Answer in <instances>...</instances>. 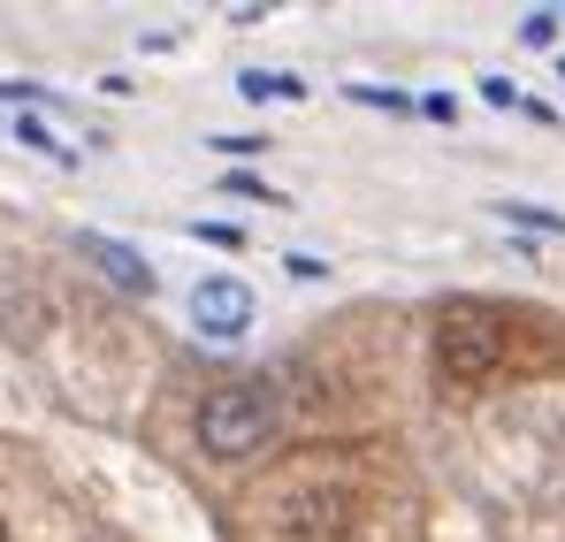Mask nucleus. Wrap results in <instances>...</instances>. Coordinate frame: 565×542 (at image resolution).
Returning a JSON list of instances; mask_svg holds the SVG:
<instances>
[{
	"label": "nucleus",
	"mask_w": 565,
	"mask_h": 542,
	"mask_svg": "<svg viewBox=\"0 0 565 542\" xmlns=\"http://www.w3.org/2000/svg\"><path fill=\"white\" fill-rule=\"evenodd\" d=\"M268 421H276V405H268V390H253V382H237V390H222V397H206V413H199V444L214 458H245L260 451V436H268Z\"/></svg>",
	"instance_id": "1"
},
{
	"label": "nucleus",
	"mask_w": 565,
	"mask_h": 542,
	"mask_svg": "<svg viewBox=\"0 0 565 542\" xmlns=\"http://www.w3.org/2000/svg\"><path fill=\"white\" fill-rule=\"evenodd\" d=\"M504 352V337H497V321L481 313V306H444V337H436V360L451 382H481L489 366Z\"/></svg>",
	"instance_id": "2"
},
{
	"label": "nucleus",
	"mask_w": 565,
	"mask_h": 542,
	"mask_svg": "<svg viewBox=\"0 0 565 542\" xmlns=\"http://www.w3.org/2000/svg\"><path fill=\"white\" fill-rule=\"evenodd\" d=\"M191 321H199V337L230 344V337H245V329H253V290H245V283H230V275H214V283H199V290H191Z\"/></svg>",
	"instance_id": "3"
},
{
	"label": "nucleus",
	"mask_w": 565,
	"mask_h": 542,
	"mask_svg": "<svg viewBox=\"0 0 565 542\" xmlns=\"http://www.w3.org/2000/svg\"><path fill=\"white\" fill-rule=\"evenodd\" d=\"M85 253H93V261H99V268H107V275H115L122 290H138V298L153 290V268H146L138 253H122V245H107V237H85Z\"/></svg>",
	"instance_id": "4"
},
{
	"label": "nucleus",
	"mask_w": 565,
	"mask_h": 542,
	"mask_svg": "<svg viewBox=\"0 0 565 542\" xmlns=\"http://www.w3.org/2000/svg\"><path fill=\"white\" fill-rule=\"evenodd\" d=\"M237 92H245V99H306V85H298V77H276V70H245Z\"/></svg>",
	"instance_id": "5"
},
{
	"label": "nucleus",
	"mask_w": 565,
	"mask_h": 542,
	"mask_svg": "<svg viewBox=\"0 0 565 542\" xmlns=\"http://www.w3.org/2000/svg\"><path fill=\"white\" fill-rule=\"evenodd\" d=\"M497 214H504V222H520V230H565V214H551V206H527V199H504Z\"/></svg>",
	"instance_id": "6"
},
{
	"label": "nucleus",
	"mask_w": 565,
	"mask_h": 542,
	"mask_svg": "<svg viewBox=\"0 0 565 542\" xmlns=\"http://www.w3.org/2000/svg\"><path fill=\"white\" fill-rule=\"evenodd\" d=\"M15 138H23V146H31V153H54V161H70V153H62V146H54V130H46V123H39V115H15Z\"/></svg>",
	"instance_id": "7"
},
{
	"label": "nucleus",
	"mask_w": 565,
	"mask_h": 542,
	"mask_svg": "<svg viewBox=\"0 0 565 542\" xmlns=\"http://www.w3.org/2000/svg\"><path fill=\"white\" fill-rule=\"evenodd\" d=\"M352 99H360V107H390V115H405V107H413L405 92H390V85H352Z\"/></svg>",
	"instance_id": "8"
},
{
	"label": "nucleus",
	"mask_w": 565,
	"mask_h": 542,
	"mask_svg": "<svg viewBox=\"0 0 565 542\" xmlns=\"http://www.w3.org/2000/svg\"><path fill=\"white\" fill-rule=\"evenodd\" d=\"M520 39H527V46H551V39H558V15H543V8H535V15L520 23Z\"/></svg>",
	"instance_id": "9"
},
{
	"label": "nucleus",
	"mask_w": 565,
	"mask_h": 542,
	"mask_svg": "<svg viewBox=\"0 0 565 542\" xmlns=\"http://www.w3.org/2000/svg\"><path fill=\"white\" fill-rule=\"evenodd\" d=\"M481 99H489V107H520V85H512V77H481Z\"/></svg>",
	"instance_id": "10"
},
{
	"label": "nucleus",
	"mask_w": 565,
	"mask_h": 542,
	"mask_svg": "<svg viewBox=\"0 0 565 542\" xmlns=\"http://www.w3.org/2000/svg\"><path fill=\"white\" fill-rule=\"evenodd\" d=\"M230 191H237V199H276V191H268V183H260V177H245V169H237V177H230Z\"/></svg>",
	"instance_id": "11"
},
{
	"label": "nucleus",
	"mask_w": 565,
	"mask_h": 542,
	"mask_svg": "<svg viewBox=\"0 0 565 542\" xmlns=\"http://www.w3.org/2000/svg\"><path fill=\"white\" fill-rule=\"evenodd\" d=\"M0 542H8V528H0Z\"/></svg>",
	"instance_id": "12"
}]
</instances>
